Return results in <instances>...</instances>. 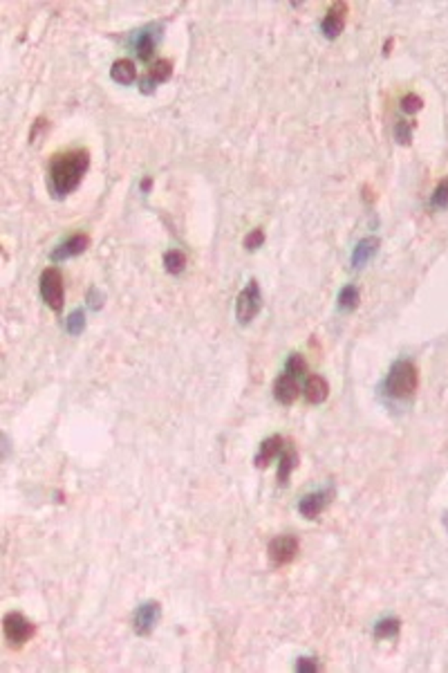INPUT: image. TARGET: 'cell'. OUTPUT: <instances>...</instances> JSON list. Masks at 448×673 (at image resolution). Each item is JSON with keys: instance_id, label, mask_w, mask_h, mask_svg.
<instances>
[{"instance_id": "obj_1", "label": "cell", "mask_w": 448, "mask_h": 673, "mask_svg": "<svg viewBox=\"0 0 448 673\" xmlns=\"http://www.w3.org/2000/svg\"><path fill=\"white\" fill-rule=\"evenodd\" d=\"M90 166L88 150H68L56 155L50 162V186L56 198H65L81 184L85 171Z\"/></svg>"}, {"instance_id": "obj_2", "label": "cell", "mask_w": 448, "mask_h": 673, "mask_svg": "<svg viewBox=\"0 0 448 673\" xmlns=\"http://www.w3.org/2000/svg\"><path fill=\"white\" fill-rule=\"evenodd\" d=\"M419 386L417 366L411 359H397L384 382V391L393 400H411Z\"/></svg>"}, {"instance_id": "obj_3", "label": "cell", "mask_w": 448, "mask_h": 673, "mask_svg": "<svg viewBox=\"0 0 448 673\" xmlns=\"http://www.w3.org/2000/svg\"><path fill=\"white\" fill-rule=\"evenodd\" d=\"M38 288H41V299L45 301V306L61 312L63 303H65V288H63V277L56 268H47L41 274V281H38Z\"/></svg>"}, {"instance_id": "obj_4", "label": "cell", "mask_w": 448, "mask_h": 673, "mask_svg": "<svg viewBox=\"0 0 448 673\" xmlns=\"http://www.w3.org/2000/svg\"><path fill=\"white\" fill-rule=\"evenodd\" d=\"M3 633H5V640L12 647H23L25 642H30L36 635V624L27 620L23 613L12 611L3 620Z\"/></svg>"}, {"instance_id": "obj_5", "label": "cell", "mask_w": 448, "mask_h": 673, "mask_svg": "<svg viewBox=\"0 0 448 673\" xmlns=\"http://www.w3.org/2000/svg\"><path fill=\"white\" fill-rule=\"evenodd\" d=\"M262 308V295H260V286L258 281H249L247 288L238 295L235 301V319L240 321L242 326L251 324V321L258 317V312Z\"/></svg>"}, {"instance_id": "obj_6", "label": "cell", "mask_w": 448, "mask_h": 673, "mask_svg": "<svg viewBox=\"0 0 448 673\" xmlns=\"http://www.w3.org/2000/svg\"><path fill=\"white\" fill-rule=\"evenodd\" d=\"M269 559H271V563L276 568H283V566H289L294 559L298 557V550H301V543H298V539L296 536H292V534H280V536H276L269 541Z\"/></svg>"}, {"instance_id": "obj_7", "label": "cell", "mask_w": 448, "mask_h": 673, "mask_svg": "<svg viewBox=\"0 0 448 673\" xmlns=\"http://www.w3.org/2000/svg\"><path fill=\"white\" fill-rule=\"evenodd\" d=\"M161 618V606L159 602H144L132 615V629L137 635H150L152 629L157 627Z\"/></svg>"}, {"instance_id": "obj_8", "label": "cell", "mask_w": 448, "mask_h": 673, "mask_svg": "<svg viewBox=\"0 0 448 673\" xmlns=\"http://www.w3.org/2000/svg\"><path fill=\"white\" fill-rule=\"evenodd\" d=\"M332 496H334V489H319V491H312V494L303 496L301 503H298V512L301 516L305 518H316L323 509L330 505Z\"/></svg>"}, {"instance_id": "obj_9", "label": "cell", "mask_w": 448, "mask_h": 673, "mask_svg": "<svg viewBox=\"0 0 448 673\" xmlns=\"http://www.w3.org/2000/svg\"><path fill=\"white\" fill-rule=\"evenodd\" d=\"M346 16H348V3H332V7L328 9V14L321 23L323 34H325L328 39H337V36H341L343 27H346Z\"/></svg>"}, {"instance_id": "obj_10", "label": "cell", "mask_w": 448, "mask_h": 673, "mask_svg": "<svg viewBox=\"0 0 448 673\" xmlns=\"http://www.w3.org/2000/svg\"><path fill=\"white\" fill-rule=\"evenodd\" d=\"M88 247H90V238H88V236H85V234H74V236H70L68 241H63L59 247H54V252L50 254V259L54 263L68 261V259H72V256L83 254Z\"/></svg>"}, {"instance_id": "obj_11", "label": "cell", "mask_w": 448, "mask_h": 673, "mask_svg": "<svg viewBox=\"0 0 448 673\" xmlns=\"http://www.w3.org/2000/svg\"><path fill=\"white\" fill-rule=\"evenodd\" d=\"M298 393H301V388H298V377L296 375H292V373L285 371L278 379H276V384H274V397L283 406H289V404L296 402Z\"/></svg>"}, {"instance_id": "obj_12", "label": "cell", "mask_w": 448, "mask_h": 673, "mask_svg": "<svg viewBox=\"0 0 448 673\" xmlns=\"http://www.w3.org/2000/svg\"><path fill=\"white\" fill-rule=\"evenodd\" d=\"M170 74H173V63H170L168 59H161L157 63H152L150 65V72H148V77L146 79H141V85H139V90L144 92V94H150V92H155V88L159 83H164L170 79Z\"/></svg>"}, {"instance_id": "obj_13", "label": "cell", "mask_w": 448, "mask_h": 673, "mask_svg": "<svg viewBox=\"0 0 448 673\" xmlns=\"http://www.w3.org/2000/svg\"><path fill=\"white\" fill-rule=\"evenodd\" d=\"M285 447H287V442H285L283 435H271V438L262 440L260 449H258V453H256V458H253L256 467L265 469L267 464H269L276 456H280Z\"/></svg>"}, {"instance_id": "obj_14", "label": "cell", "mask_w": 448, "mask_h": 673, "mask_svg": "<svg viewBox=\"0 0 448 673\" xmlns=\"http://www.w3.org/2000/svg\"><path fill=\"white\" fill-rule=\"evenodd\" d=\"M330 395V384L328 379H323L321 375H310L307 382H305V400L310 404H323Z\"/></svg>"}, {"instance_id": "obj_15", "label": "cell", "mask_w": 448, "mask_h": 673, "mask_svg": "<svg viewBox=\"0 0 448 673\" xmlns=\"http://www.w3.org/2000/svg\"><path fill=\"white\" fill-rule=\"evenodd\" d=\"M155 27L157 25H148L146 30L139 32L137 41H135V50H137V56L141 61H150L152 54H155V45H157V36H159V32H152Z\"/></svg>"}, {"instance_id": "obj_16", "label": "cell", "mask_w": 448, "mask_h": 673, "mask_svg": "<svg viewBox=\"0 0 448 673\" xmlns=\"http://www.w3.org/2000/svg\"><path fill=\"white\" fill-rule=\"evenodd\" d=\"M377 250H379V238H375V236H368V238L359 241L355 252H352V268H364L377 254Z\"/></svg>"}, {"instance_id": "obj_17", "label": "cell", "mask_w": 448, "mask_h": 673, "mask_svg": "<svg viewBox=\"0 0 448 673\" xmlns=\"http://www.w3.org/2000/svg\"><path fill=\"white\" fill-rule=\"evenodd\" d=\"M110 77L114 83H121V85H128L137 79V68H135V63H132L130 59H117L112 63V68H110Z\"/></svg>"}, {"instance_id": "obj_18", "label": "cell", "mask_w": 448, "mask_h": 673, "mask_svg": "<svg viewBox=\"0 0 448 673\" xmlns=\"http://www.w3.org/2000/svg\"><path fill=\"white\" fill-rule=\"evenodd\" d=\"M296 464H298V453L289 444V447H285L283 453H280V464H278V482H280V485H287L292 471L296 469Z\"/></svg>"}, {"instance_id": "obj_19", "label": "cell", "mask_w": 448, "mask_h": 673, "mask_svg": "<svg viewBox=\"0 0 448 673\" xmlns=\"http://www.w3.org/2000/svg\"><path fill=\"white\" fill-rule=\"evenodd\" d=\"M402 631V620L399 618H384L381 622H377L375 627V638L377 640H393Z\"/></svg>"}, {"instance_id": "obj_20", "label": "cell", "mask_w": 448, "mask_h": 673, "mask_svg": "<svg viewBox=\"0 0 448 673\" xmlns=\"http://www.w3.org/2000/svg\"><path fill=\"white\" fill-rule=\"evenodd\" d=\"M359 299H361V292L357 286H346L339 292V310L343 312H352L359 306Z\"/></svg>"}, {"instance_id": "obj_21", "label": "cell", "mask_w": 448, "mask_h": 673, "mask_svg": "<svg viewBox=\"0 0 448 673\" xmlns=\"http://www.w3.org/2000/svg\"><path fill=\"white\" fill-rule=\"evenodd\" d=\"M164 268H166L168 274H175V277H177V274H182L184 268H186V256L179 252V250L166 252V256H164Z\"/></svg>"}, {"instance_id": "obj_22", "label": "cell", "mask_w": 448, "mask_h": 673, "mask_svg": "<svg viewBox=\"0 0 448 673\" xmlns=\"http://www.w3.org/2000/svg\"><path fill=\"white\" fill-rule=\"evenodd\" d=\"M431 204L435 207V209H448V177H444L442 182L435 186Z\"/></svg>"}, {"instance_id": "obj_23", "label": "cell", "mask_w": 448, "mask_h": 673, "mask_svg": "<svg viewBox=\"0 0 448 673\" xmlns=\"http://www.w3.org/2000/svg\"><path fill=\"white\" fill-rule=\"evenodd\" d=\"M83 328H85V312L83 310L72 312V315L68 317V321H65V330H68L72 337H76V335L83 333Z\"/></svg>"}, {"instance_id": "obj_24", "label": "cell", "mask_w": 448, "mask_h": 673, "mask_svg": "<svg viewBox=\"0 0 448 673\" xmlns=\"http://www.w3.org/2000/svg\"><path fill=\"white\" fill-rule=\"evenodd\" d=\"M399 103H402V110L406 112V115H415V112H419V110L424 108V99L419 97V94H415V92L404 94Z\"/></svg>"}, {"instance_id": "obj_25", "label": "cell", "mask_w": 448, "mask_h": 673, "mask_svg": "<svg viewBox=\"0 0 448 673\" xmlns=\"http://www.w3.org/2000/svg\"><path fill=\"white\" fill-rule=\"evenodd\" d=\"M285 371L292 373V375H296V377H303L305 373H307V362H305V357H303V355L294 353V355L287 359V366H285Z\"/></svg>"}, {"instance_id": "obj_26", "label": "cell", "mask_w": 448, "mask_h": 673, "mask_svg": "<svg viewBox=\"0 0 448 673\" xmlns=\"http://www.w3.org/2000/svg\"><path fill=\"white\" fill-rule=\"evenodd\" d=\"M413 121H397L395 124V137L399 139V144H411L413 139Z\"/></svg>"}, {"instance_id": "obj_27", "label": "cell", "mask_w": 448, "mask_h": 673, "mask_svg": "<svg viewBox=\"0 0 448 673\" xmlns=\"http://www.w3.org/2000/svg\"><path fill=\"white\" fill-rule=\"evenodd\" d=\"M262 243H265V231L260 229V227H258V229H251L249 234L244 236V247L247 250H258V247H262Z\"/></svg>"}, {"instance_id": "obj_28", "label": "cell", "mask_w": 448, "mask_h": 673, "mask_svg": "<svg viewBox=\"0 0 448 673\" xmlns=\"http://www.w3.org/2000/svg\"><path fill=\"white\" fill-rule=\"evenodd\" d=\"M296 671L298 673H316L319 671V662L314 658H301L296 662Z\"/></svg>"}, {"instance_id": "obj_29", "label": "cell", "mask_w": 448, "mask_h": 673, "mask_svg": "<svg viewBox=\"0 0 448 673\" xmlns=\"http://www.w3.org/2000/svg\"><path fill=\"white\" fill-rule=\"evenodd\" d=\"M47 128V119L45 117H41V119H36L34 121V126H32V130H30V139L34 141L36 137H41V132Z\"/></svg>"}, {"instance_id": "obj_30", "label": "cell", "mask_w": 448, "mask_h": 673, "mask_svg": "<svg viewBox=\"0 0 448 673\" xmlns=\"http://www.w3.org/2000/svg\"><path fill=\"white\" fill-rule=\"evenodd\" d=\"M101 301H103V297L99 295V290H90V292H88V303H90V306H92L94 310H99V308H101Z\"/></svg>"}, {"instance_id": "obj_31", "label": "cell", "mask_w": 448, "mask_h": 673, "mask_svg": "<svg viewBox=\"0 0 448 673\" xmlns=\"http://www.w3.org/2000/svg\"><path fill=\"white\" fill-rule=\"evenodd\" d=\"M150 186H152V180H150V177L141 180V191H144V193H148V191H150Z\"/></svg>"}]
</instances>
